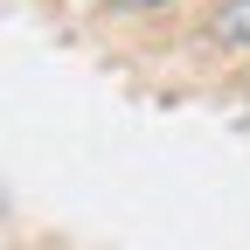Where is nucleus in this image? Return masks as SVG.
<instances>
[{"label":"nucleus","instance_id":"f257e3e1","mask_svg":"<svg viewBox=\"0 0 250 250\" xmlns=\"http://www.w3.org/2000/svg\"><path fill=\"white\" fill-rule=\"evenodd\" d=\"M215 35H223L229 49H250V0H229L223 14H215Z\"/></svg>","mask_w":250,"mask_h":250},{"label":"nucleus","instance_id":"f03ea898","mask_svg":"<svg viewBox=\"0 0 250 250\" xmlns=\"http://www.w3.org/2000/svg\"><path fill=\"white\" fill-rule=\"evenodd\" d=\"M125 7H160V0H125Z\"/></svg>","mask_w":250,"mask_h":250}]
</instances>
